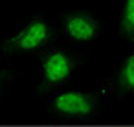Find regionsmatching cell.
Returning <instances> with one entry per match:
<instances>
[{"instance_id":"obj_1","label":"cell","mask_w":134,"mask_h":127,"mask_svg":"<svg viewBox=\"0 0 134 127\" xmlns=\"http://www.w3.org/2000/svg\"><path fill=\"white\" fill-rule=\"evenodd\" d=\"M55 39V26L42 15H33L17 24L0 43V50L8 57L42 55Z\"/></svg>"},{"instance_id":"obj_2","label":"cell","mask_w":134,"mask_h":127,"mask_svg":"<svg viewBox=\"0 0 134 127\" xmlns=\"http://www.w3.org/2000/svg\"><path fill=\"white\" fill-rule=\"evenodd\" d=\"M107 92H85L77 88H61L48 99L50 112L63 121H92L99 118Z\"/></svg>"},{"instance_id":"obj_3","label":"cell","mask_w":134,"mask_h":127,"mask_svg":"<svg viewBox=\"0 0 134 127\" xmlns=\"http://www.w3.org/2000/svg\"><path fill=\"white\" fill-rule=\"evenodd\" d=\"M79 66V59L74 52L66 48H48L41 55V77L39 88L42 90H61L75 74Z\"/></svg>"},{"instance_id":"obj_4","label":"cell","mask_w":134,"mask_h":127,"mask_svg":"<svg viewBox=\"0 0 134 127\" xmlns=\"http://www.w3.org/2000/svg\"><path fill=\"white\" fill-rule=\"evenodd\" d=\"M59 30L61 33L74 44H92L97 41L101 31V22L90 11H64L59 17Z\"/></svg>"},{"instance_id":"obj_5","label":"cell","mask_w":134,"mask_h":127,"mask_svg":"<svg viewBox=\"0 0 134 127\" xmlns=\"http://www.w3.org/2000/svg\"><path fill=\"white\" fill-rule=\"evenodd\" d=\"M112 81L121 94H134V50L129 52L125 59L119 63Z\"/></svg>"},{"instance_id":"obj_6","label":"cell","mask_w":134,"mask_h":127,"mask_svg":"<svg viewBox=\"0 0 134 127\" xmlns=\"http://www.w3.org/2000/svg\"><path fill=\"white\" fill-rule=\"evenodd\" d=\"M119 37L134 46V0H119V19H118Z\"/></svg>"},{"instance_id":"obj_7","label":"cell","mask_w":134,"mask_h":127,"mask_svg":"<svg viewBox=\"0 0 134 127\" xmlns=\"http://www.w3.org/2000/svg\"><path fill=\"white\" fill-rule=\"evenodd\" d=\"M0 92H2V83H0Z\"/></svg>"}]
</instances>
